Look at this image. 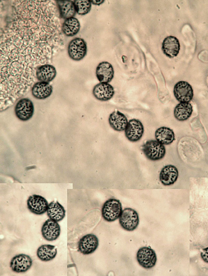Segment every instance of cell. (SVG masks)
Listing matches in <instances>:
<instances>
[{"label":"cell","instance_id":"cell-1","mask_svg":"<svg viewBox=\"0 0 208 276\" xmlns=\"http://www.w3.org/2000/svg\"><path fill=\"white\" fill-rule=\"evenodd\" d=\"M1 36L0 107L6 110L33 88L39 67L52 62L64 46L53 1H16Z\"/></svg>","mask_w":208,"mask_h":276},{"label":"cell","instance_id":"cell-2","mask_svg":"<svg viewBox=\"0 0 208 276\" xmlns=\"http://www.w3.org/2000/svg\"><path fill=\"white\" fill-rule=\"evenodd\" d=\"M121 203L116 199H109L104 204L102 216L107 222H114L120 218L122 212Z\"/></svg>","mask_w":208,"mask_h":276},{"label":"cell","instance_id":"cell-3","mask_svg":"<svg viewBox=\"0 0 208 276\" xmlns=\"http://www.w3.org/2000/svg\"><path fill=\"white\" fill-rule=\"evenodd\" d=\"M88 48L86 41L83 38H76L72 40L68 47L69 58L75 61H80L85 58Z\"/></svg>","mask_w":208,"mask_h":276},{"label":"cell","instance_id":"cell-4","mask_svg":"<svg viewBox=\"0 0 208 276\" xmlns=\"http://www.w3.org/2000/svg\"><path fill=\"white\" fill-rule=\"evenodd\" d=\"M143 152L148 159L156 161L162 159L166 153L164 145L157 140H149L143 146Z\"/></svg>","mask_w":208,"mask_h":276},{"label":"cell","instance_id":"cell-5","mask_svg":"<svg viewBox=\"0 0 208 276\" xmlns=\"http://www.w3.org/2000/svg\"><path fill=\"white\" fill-rule=\"evenodd\" d=\"M119 223L124 230L129 232L133 231L139 224V216L132 208L124 209L119 218Z\"/></svg>","mask_w":208,"mask_h":276},{"label":"cell","instance_id":"cell-6","mask_svg":"<svg viewBox=\"0 0 208 276\" xmlns=\"http://www.w3.org/2000/svg\"><path fill=\"white\" fill-rule=\"evenodd\" d=\"M138 264L146 269L154 268L157 262V256L154 250L149 247L144 246L138 250L137 256Z\"/></svg>","mask_w":208,"mask_h":276},{"label":"cell","instance_id":"cell-7","mask_svg":"<svg viewBox=\"0 0 208 276\" xmlns=\"http://www.w3.org/2000/svg\"><path fill=\"white\" fill-rule=\"evenodd\" d=\"M34 106L31 100L29 98H22L17 104L15 112L17 118L22 121H27L33 116Z\"/></svg>","mask_w":208,"mask_h":276},{"label":"cell","instance_id":"cell-8","mask_svg":"<svg viewBox=\"0 0 208 276\" xmlns=\"http://www.w3.org/2000/svg\"><path fill=\"white\" fill-rule=\"evenodd\" d=\"M174 94L179 102H189L193 98V91L188 82L179 81L174 86Z\"/></svg>","mask_w":208,"mask_h":276},{"label":"cell","instance_id":"cell-9","mask_svg":"<svg viewBox=\"0 0 208 276\" xmlns=\"http://www.w3.org/2000/svg\"><path fill=\"white\" fill-rule=\"evenodd\" d=\"M99 245V240L95 234H90L83 236L78 244V250L83 254L88 255L94 253Z\"/></svg>","mask_w":208,"mask_h":276},{"label":"cell","instance_id":"cell-10","mask_svg":"<svg viewBox=\"0 0 208 276\" xmlns=\"http://www.w3.org/2000/svg\"><path fill=\"white\" fill-rule=\"evenodd\" d=\"M144 128L142 122L138 120L132 119L129 121L125 134L131 142L139 141L144 134Z\"/></svg>","mask_w":208,"mask_h":276},{"label":"cell","instance_id":"cell-11","mask_svg":"<svg viewBox=\"0 0 208 276\" xmlns=\"http://www.w3.org/2000/svg\"><path fill=\"white\" fill-rule=\"evenodd\" d=\"M33 266V260L28 255L20 254L13 258L10 263V268L18 273L25 272L29 270Z\"/></svg>","mask_w":208,"mask_h":276},{"label":"cell","instance_id":"cell-12","mask_svg":"<svg viewBox=\"0 0 208 276\" xmlns=\"http://www.w3.org/2000/svg\"><path fill=\"white\" fill-rule=\"evenodd\" d=\"M49 204L43 196L34 195L27 200L28 208L34 214L42 215L47 212Z\"/></svg>","mask_w":208,"mask_h":276},{"label":"cell","instance_id":"cell-13","mask_svg":"<svg viewBox=\"0 0 208 276\" xmlns=\"http://www.w3.org/2000/svg\"><path fill=\"white\" fill-rule=\"evenodd\" d=\"M41 232L46 240L54 241L60 236L61 228L58 222L49 218L42 227Z\"/></svg>","mask_w":208,"mask_h":276},{"label":"cell","instance_id":"cell-14","mask_svg":"<svg viewBox=\"0 0 208 276\" xmlns=\"http://www.w3.org/2000/svg\"><path fill=\"white\" fill-rule=\"evenodd\" d=\"M93 94L97 100L106 102L113 98L115 90L114 88L109 84L100 82L94 86Z\"/></svg>","mask_w":208,"mask_h":276},{"label":"cell","instance_id":"cell-15","mask_svg":"<svg viewBox=\"0 0 208 276\" xmlns=\"http://www.w3.org/2000/svg\"><path fill=\"white\" fill-rule=\"evenodd\" d=\"M114 68L107 62H101L96 68V76L100 82L109 84L114 76Z\"/></svg>","mask_w":208,"mask_h":276},{"label":"cell","instance_id":"cell-16","mask_svg":"<svg viewBox=\"0 0 208 276\" xmlns=\"http://www.w3.org/2000/svg\"><path fill=\"white\" fill-rule=\"evenodd\" d=\"M162 50L166 56L170 58L176 57L180 50L178 40L173 36L165 38L162 44Z\"/></svg>","mask_w":208,"mask_h":276},{"label":"cell","instance_id":"cell-17","mask_svg":"<svg viewBox=\"0 0 208 276\" xmlns=\"http://www.w3.org/2000/svg\"><path fill=\"white\" fill-rule=\"evenodd\" d=\"M178 176V172L174 166L167 165L164 167L159 176L160 181L165 186H171L176 181Z\"/></svg>","mask_w":208,"mask_h":276},{"label":"cell","instance_id":"cell-18","mask_svg":"<svg viewBox=\"0 0 208 276\" xmlns=\"http://www.w3.org/2000/svg\"><path fill=\"white\" fill-rule=\"evenodd\" d=\"M32 94L38 100H45L52 94L53 88L48 82H36L32 88Z\"/></svg>","mask_w":208,"mask_h":276},{"label":"cell","instance_id":"cell-19","mask_svg":"<svg viewBox=\"0 0 208 276\" xmlns=\"http://www.w3.org/2000/svg\"><path fill=\"white\" fill-rule=\"evenodd\" d=\"M128 122L127 117L119 111L114 112L109 118L110 126L117 132L126 130Z\"/></svg>","mask_w":208,"mask_h":276},{"label":"cell","instance_id":"cell-20","mask_svg":"<svg viewBox=\"0 0 208 276\" xmlns=\"http://www.w3.org/2000/svg\"><path fill=\"white\" fill-rule=\"evenodd\" d=\"M57 70L50 64H47L39 67L36 72V78L40 82H49L52 81L57 76Z\"/></svg>","mask_w":208,"mask_h":276},{"label":"cell","instance_id":"cell-21","mask_svg":"<svg viewBox=\"0 0 208 276\" xmlns=\"http://www.w3.org/2000/svg\"><path fill=\"white\" fill-rule=\"evenodd\" d=\"M193 112L192 106L189 102H180L175 108L174 115L179 121L187 120Z\"/></svg>","mask_w":208,"mask_h":276},{"label":"cell","instance_id":"cell-22","mask_svg":"<svg viewBox=\"0 0 208 276\" xmlns=\"http://www.w3.org/2000/svg\"><path fill=\"white\" fill-rule=\"evenodd\" d=\"M156 140L163 145L171 144L175 140V134L173 130L161 127L155 132Z\"/></svg>","mask_w":208,"mask_h":276},{"label":"cell","instance_id":"cell-23","mask_svg":"<svg viewBox=\"0 0 208 276\" xmlns=\"http://www.w3.org/2000/svg\"><path fill=\"white\" fill-rule=\"evenodd\" d=\"M47 214L50 218L58 222L65 218L66 211L59 202H53L49 204Z\"/></svg>","mask_w":208,"mask_h":276},{"label":"cell","instance_id":"cell-24","mask_svg":"<svg viewBox=\"0 0 208 276\" xmlns=\"http://www.w3.org/2000/svg\"><path fill=\"white\" fill-rule=\"evenodd\" d=\"M58 254L56 246L51 244L40 246L37 250L38 258L42 261L49 262L56 257Z\"/></svg>","mask_w":208,"mask_h":276},{"label":"cell","instance_id":"cell-25","mask_svg":"<svg viewBox=\"0 0 208 276\" xmlns=\"http://www.w3.org/2000/svg\"><path fill=\"white\" fill-rule=\"evenodd\" d=\"M57 4L62 18L66 20L74 18L77 12L74 2L72 1H58Z\"/></svg>","mask_w":208,"mask_h":276},{"label":"cell","instance_id":"cell-26","mask_svg":"<svg viewBox=\"0 0 208 276\" xmlns=\"http://www.w3.org/2000/svg\"><path fill=\"white\" fill-rule=\"evenodd\" d=\"M80 29V24L78 19L75 18L66 20L62 26L64 34L67 36H76Z\"/></svg>","mask_w":208,"mask_h":276},{"label":"cell","instance_id":"cell-27","mask_svg":"<svg viewBox=\"0 0 208 276\" xmlns=\"http://www.w3.org/2000/svg\"><path fill=\"white\" fill-rule=\"evenodd\" d=\"M74 3L79 15L85 16L91 10L92 4L90 0H76Z\"/></svg>","mask_w":208,"mask_h":276},{"label":"cell","instance_id":"cell-28","mask_svg":"<svg viewBox=\"0 0 208 276\" xmlns=\"http://www.w3.org/2000/svg\"><path fill=\"white\" fill-rule=\"evenodd\" d=\"M201 257L205 263L208 264V247L202 250L201 253Z\"/></svg>","mask_w":208,"mask_h":276},{"label":"cell","instance_id":"cell-29","mask_svg":"<svg viewBox=\"0 0 208 276\" xmlns=\"http://www.w3.org/2000/svg\"><path fill=\"white\" fill-rule=\"evenodd\" d=\"M104 2V0H99V1H97V0H91V4L96 6H100L103 4Z\"/></svg>","mask_w":208,"mask_h":276}]
</instances>
